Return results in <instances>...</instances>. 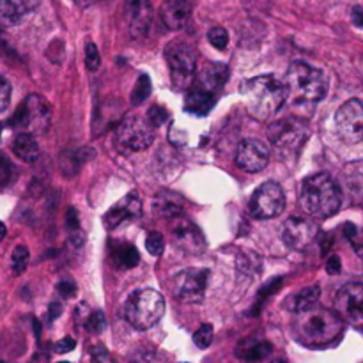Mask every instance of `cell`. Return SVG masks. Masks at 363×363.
I'll list each match as a JSON object with an SVG mask.
<instances>
[{"instance_id":"6da1fadb","label":"cell","mask_w":363,"mask_h":363,"mask_svg":"<svg viewBox=\"0 0 363 363\" xmlns=\"http://www.w3.org/2000/svg\"><path fill=\"white\" fill-rule=\"evenodd\" d=\"M294 337L307 347H325L335 342L344 332V319L335 311L314 305L298 314Z\"/></svg>"},{"instance_id":"7a4b0ae2","label":"cell","mask_w":363,"mask_h":363,"mask_svg":"<svg viewBox=\"0 0 363 363\" xmlns=\"http://www.w3.org/2000/svg\"><path fill=\"white\" fill-rule=\"evenodd\" d=\"M247 108L252 117L266 121L275 116L287 101V87L275 74H262L250 78L241 85Z\"/></svg>"},{"instance_id":"3957f363","label":"cell","mask_w":363,"mask_h":363,"mask_svg":"<svg viewBox=\"0 0 363 363\" xmlns=\"http://www.w3.org/2000/svg\"><path fill=\"white\" fill-rule=\"evenodd\" d=\"M342 202V190L330 174H314L301 184L300 204L305 213L325 220L335 215Z\"/></svg>"},{"instance_id":"277c9868","label":"cell","mask_w":363,"mask_h":363,"mask_svg":"<svg viewBox=\"0 0 363 363\" xmlns=\"http://www.w3.org/2000/svg\"><path fill=\"white\" fill-rule=\"evenodd\" d=\"M287 99L294 106H308L321 101L328 92V80L325 73L307 62L291 64L286 77Z\"/></svg>"},{"instance_id":"5b68a950","label":"cell","mask_w":363,"mask_h":363,"mask_svg":"<svg viewBox=\"0 0 363 363\" xmlns=\"http://www.w3.org/2000/svg\"><path fill=\"white\" fill-rule=\"evenodd\" d=\"M123 312L135 330H149L165 314V298L155 289L135 291L124 303Z\"/></svg>"},{"instance_id":"8992f818","label":"cell","mask_w":363,"mask_h":363,"mask_svg":"<svg viewBox=\"0 0 363 363\" xmlns=\"http://www.w3.org/2000/svg\"><path fill=\"white\" fill-rule=\"evenodd\" d=\"M268 137L280 155L293 156L298 155L308 140V126L303 119L287 117L269 124Z\"/></svg>"},{"instance_id":"52a82bcc","label":"cell","mask_w":363,"mask_h":363,"mask_svg":"<svg viewBox=\"0 0 363 363\" xmlns=\"http://www.w3.org/2000/svg\"><path fill=\"white\" fill-rule=\"evenodd\" d=\"M155 140V128L140 116H130L117 126L113 144L123 155L147 149Z\"/></svg>"},{"instance_id":"ba28073f","label":"cell","mask_w":363,"mask_h":363,"mask_svg":"<svg viewBox=\"0 0 363 363\" xmlns=\"http://www.w3.org/2000/svg\"><path fill=\"white\" fill-rule=\"evenodd\" d=\"M165 59L176 89H188L194 84L197 69V53L188 43L172 41L165 46Z\"/></svg>"},{"instance_id":"9c48e42d","label":"cell","mask_w":363,"mask_h":363,"mask_svg":"<svg viewBox=\"0 0 363 363\" xmlns=\"http://www.w3.org/2000/svg\"><path fill=\"white\" fill-rule=\"evenodd\" d=\"M50 121H52V106L48 105V101L41 96L30 94L14 113L11 126L20 128L21 131H28L32 135H39L48 130Z\"/></svg>"},{"instance_id":"30bf717a","label":"cell","mask_w":363,"mask_h":363,"mask_svg":"<svg viewBox=\"0 0 363 363\" xmlns=\"http://www.w3.org/2000/svg\"><path fill=\"white\" fill-rule=\"evenodd\" d=\"M286 208V195L275 181L262 183L248 202V211L257 220H269L279 216Z\"/></svg>"},{"instance_id":"8fae6325","label":"cell","mask_w":363,"mask_h":363,"mask_svg":"<svg viewBox=\"0 0 363 363\" xmlns=\"http://www.w3.org/2000/svg\"><path fill=\"white\" fill-rule=\"evenodd\" d=\"M335 128L346 144H360L363 138V105L360 99H350L335 113Z\"/></svg>"},{"instance_id":"7c38bea8","label":"cell","mask_w":363,"mask_h":363,"mask_svg":"<svg viewBox=\"0 0 363 363\" xmlns=\"http://www.w3.org/2000/svg\"><path fill=\"white\" fill-rule=\"evenodd\" d=\"M209 272L204 268H190L174 277V294L184 303H199L204 300Z\"/></svg>"},{"instance_id":"4fadbf2b","label":"cell","mask_w":363,"mask_h":363,"mask_svg":"<svg viewBox=\"0 0 363 363\" xmlns=\"http://www.w3.org/2000/svg\"><path fill=\"white\" fill-rule=\"evenodd\" d=\"M335 312L351 325L360 328L363 321V286L360 282L346 284L335 296Z\"/></svg>"},{"instance_id":"5bb4252c","label":"cell","mask_w":363,"mask_h":363,"mask_svg":"<svg viewBox=\"0 0 363 363\" xmlns=\"http://www.w3.org/2000/svg\"><path fill=\"white\" fill-rule=\"evenodd\" d=\"M319 236V227L307 218H289L284 223L282 240L289 248L305 252Z\"/></svg>"},{"instance_id":"9a60e30c","label":"cell","mask_w":363,"mask_h":363,"mask_svg":"<svg viewBox=\"0 0 363 363\" xmlns=\"http://www.w3.org/2000/svg\"><path fill=\"white\" fill-rule=\"evenodd\" d=\"M269 162V149L259 138H247L238 145L236 165L245 172H261Z\"/></svg>"},{"instance_id":"2e32d148","label":"cell","mask_w":363,"mask_h":363,"mask_svg":"<svg viewBox=\"0 0 363 363\" xmlns=\"http://www.w3.org/2000/svg\"><path fill=\"white\" fill-rule=\"evenodd\" d=\"M174 241L177 247L183 248L188 254H202L206 250V240L201 229L191 220L176 216V225L172 227Z\"/></svg>"},{"instance_id":"e0dca14e","label":"cell","mask_w":363,"mask_h":363,"mask_svg":"<svg viewBox=\"0 0 363 363\" xmlns=\"http://www.w3.org/2000/svg\"><path fill=\"white\" fill-rule=\"evenodd\" d=\"M142 216V201L137 197V194H128L123 201L117 202L116 206L108 209L105 215V227L108 230L117 229L121 223L128 220H137Z\"/></svg>"},{"instance_id":"ac0fdd59","label":"cell","mask_w":363,"mask_h":363,"mask_svg":"<svg viewBox=\"0 0 363 363\" xmlns=\"http://www.w3.org/2000/svg\"><path fill=\"white\" fill-rule=\"evenodd\" d=\"M160 18L170 30H183L191 21L190 0H163L160 7Z\"/></svg>"},{"instance_id":"d6986e66","label":"cell","mask_w":363,"mask_h":363,"mask_svg":"<svg viewBox=\"0 0 363 363\" xmlns=\"http://www.w3.org/2000/svg\"><path fill=\"white\" fill-rule=\"evenodd\" d=\"M229 80V67L223 62H208L201 71H199L197 78H194V87L202 89L206 92L216 94L222 91L223 85Z\"/></svg>"},{"instance_id":"ffe728a7","label":"cell","mask_w":363,"mask_h":363,"mask_svg":"<svg viewBox=\"0 0 363 363\" xmlns=\"http://www.w3.org/2000/svg\"><path fill=\"white\" fill-rule=\"evenodd\" d=\"M128 14H130V30L133 38H142L147 34L152 20V6L149 0H128Z\"/></svg>"},{"instance_id":"44dd1931","label":"cell","mask_w":363,"mask_h":363,"mask_svg":"<svg viewBox=\"0 0 363 363\" xmlns=\"http://www.w3.org/2000/svg\"><path fill=\"white\" fill-rule=\"evenodd\" d=\"M188 89H190V91H188L186 98H184V110L197 117L208 116L213 110V106H215L216 94L202 91V89L194 87V85H190Z\"/></svg>"},{"instance_id":"7402d4cb","label":"cell","mask_w":363,"mask_h":363,"mask_svg":"<svg viewBox=\"0 0 363 363\" xmlns=\"http://www.w3.org/2000/svg\"><path fill=\"white\" fill-rule=\"evenodd\" d=\"M273 346L268 342V340H259V339H247L238 346V357L241 360H247V362H261L266 360V358L272 354Z\"/></svg>"},{"instance_id":"603a6c76","label":"cell","mask_w":363,"mask_h":363,"mask_svg":"<svg viewBox=\"0 0 363 363\" xmlns=\"http://www.w3.org/2000/svg\"><path fill=\"white\" fill-rule=\"evenodd\" d=\"M155 211L163 218H176L183 215V199L174 191H162L155 199Z\"/></svg>"},{"instance_id":"cb8c5ba5","label":"cell","mask_w":363,"mask_h":363,"mask_svg":"<svg viewBox=\"0 0 363 363\" xmlns=\"http://www.w3.org/2000/svg\"><path fill=\"white\" fill-rule=\"evenodd\" d=\"M13 152L20 160L27 163H34L39 158V144L34 135L28 131H21L13 140Z\"/></svg>"},{"instance_id":"d4e9b609","label":"cell","mask_w":363,"mask_h":363,"mask_svg":"<svg viewBox=\"0 0 363 363\" xmlns=\"http://www.w3.org/2000/svg\"><path fill=\"white\" fill-rule=\"evenodd\" d=\"M319 296H321V289L318 286H311V287H305V289L298 291L296 294L287 298L286 305L291 312L294 314H300V312L307 311V308L314 307L318 305Z\"/></svg>"},{"instance_id":"484cf974","label":"cell","mask_w":363,"mask_h":363,"mask_svg":"<svg viewBox=\"0 0 363 363\" xmlns=\"http://www.w3.org/2000/svg\"><path fill=\"white\" fill-rule=\"evenodd\" d=\"M25 0H0V23L16 25L27 14Z\"/></svg>"},{"instance_id":"4316f807","label":"cell","mask_w":363,"mask_h":363,"mask_svg":"<svg viewBox=\"0 0 363 363\" xmlns=\"http://www.w3.org/2000/svg\"><path fill=\"white\" fill-rule=\"evenodd\" d=\"M112 257L123 268H135L138 264V261H140V255H138L137 248L131 243H126V241L112 245Z\"/></svg>"},{"instance_id":"83f0119b","label":"cell","mask_w":363,"mask_h":363,"mask_svg":"<svg viewBox=\"0 0 363 363\" xmlns=\"http://www.w3.org/2000/svg\"><path fill=\"white\" fill-rule=\"evenodd\" d=\"M236 268L247 277H257L262 269V259L254 252H241L236 259Z\"/></svg>"},{"instance_id":"f1b7e54d","label":"cell","mask_w":363,"mask_h":363,"mask_svg":"<svg viewBox=\"0 0 363 363\" xmlns=\"http://www.w3.org/2000/svg\"><path fill=\"white\" fill-rule=\"evenodd\" d=\"M151 91L152 87H151V80H149V77L147 74H140V78H138L137 84H135L133 92H131V105L135 106L142 105V103L149 98Z\"/></svg>"},{"instance_id":"f546056e","label":"cell","mask_w":363,"mask_h":363,"mask_svg":"<svg viewBox=\"0 0 363 363\" xmlns=\"http://www.w3.org/2000/svg\"><path fill=\"white\" fill-rule=\"evenodd\" d=\"M28 261H30V254H28V248L20 245L13 250V255H11V268L16 275H21V273L27 269Z\"/></svg>"},{"instance_id":"4dcf8cb0","label":"cell","mask_w":363,"mask_h":363,"mask_svg":"<svg viewBox=\"0 0 363 363\" xmlns=\"http://www.w3.org/2000/svg\"><path fill=\"white\" fill-rule=\"evenodd\" d=\"M84 325H85V328H87L91 333H101L103 330H105V326H106L105 314H103L101 311L89 312V315L85 318Z\"/></svg>"},{"instance_id":"1f68e13d","label":"cell","mask_w":363,"mask_h":363,"mask_svg":"<svg viewBox=\"0 0 363 363\" xmlns=\"http://www.w3.org/2000/svg\"><path fill=\"white\" fill-rule=\"evenodd\" d=\"M14 177H16V169H14L13 163L9 162V158L0 152V188L7 186Z\"/></svg>"},{"instance_id":"d6a6232c","label":"cell","mask_w":363,"mask_h":363,"mask_svg":"<svg viewBox=\"0 0 363 363\" xmlns=\"http://www.w3.org/2000/svg\"><path fill=\"white\" fill-rule=\"evenodd\" d=\"M213 335H215V332H213V326L211 325H202L201 328H199L197 332L194 333L195 346H197L199 350H206V347L211 346Z\"/></svg>"},{"instance_id":"836d02e7","label":"cell","mask_w":363,"mask_h":363,"mask_svg":"<svg viewBox=\"0 0 363 363\" xmlns=\"http://www.w3.org/2000/svg\"><path fill=\"white\" fill-rule=\"evenodd\" d=\"M208 41L215 46L216 50H225L229 45V32L223 27H215L209 30Z\"/></svg>"},{"instance_id":"e575fe53","label":"cell","mask_w":363,"mask_h":363,"mask_svg":"<svg viewBox=\"0 0 363 363\" xmlns=\"http://www.w3.org/2000/svg\"><path fill=\"white\" fill-rule=\"evenodd\" d=\"M145 248L151 255L158 257L163 254V248H165V240L160 233H149L147 240H145Z\"/></svg>"},{"instance_id":"d590c367","label":"cell","mask_w":363,"mask_h":363,"mask_svg":"<svg viewBox=\"0 0 363 363\" xmlns=\"http://www.w3.org/2000/svg\"><path fill=\"white\" fill-rule=\"evenodd\" d=\"M167 119H169V113H167V110L163 108V106L155 105L149 108L147 119L145 121H147L152 128H158V126H162V124H165Z\"/></svg>"},{"instance_id":"8d00e7d4","label":"cell","mask_w":363,"mask_h":363,"mask_svg":"<svg viewBox=\"0 0 363 363\" xmlns=\"http://www.w3.org/2000/svg\"><path fill=\"white\" fill-rule=\"evenodd\" d=\"M99 64H101V57H99L98 46L94 43H87V46H85V66L89 71H96Z\"/></svg>"},{"instance_id":"74e56055","label":"cell","mask_w":363,"mask_h":363,"mask_svg":"<svg viewBox=\"0 0 363 363\" xmlns=\"http://www.w3.org/2000/svg\"><path fill=\"white\" fill-rule=\"evenodd\" d=\"M11 103V84L7 78L0 77V113L9 108Z\"/></svg>"},{"instance_id":"f35d334b","label":"cell","mask_w":363,"mask_h":363,"mask_svg":"<svg viewBox=\"0 0 363 363\" xmlns=\"http://www.w3.org/2000/svg\"><path fill=\"white\" fill-rule=\"evenodd\" d=\"M342 230H344V236L347 238V240L351 241V243L354 245V250L358 252V254H360V243H358V240H360V230H358V227L354 225V223H351V222H347V223H344V227H342Z\"/></svg>"},{"instance_id":"ab89813d","label":"cell","mask_w":363,"mask_h":363,"mask_svg":"<svg viewBox=\"0 0 363 363\" xmlns=\"http://www.w3.org/2000/svg\"><path fill=\"white\" fill-rule=\"evenodd\" d=\"M57 291H59L64 298H73L74 294H77V284L71 279H64L62 282L57 286Z\"/></svg>"},{"instance_id":"60d3db41","label":"cell","mask_w":363,"mask_h":363,"mask_svg":"<svg viewBox=\"0 0 363 363\" xmlns=\"http://www.w3.org/2000/svg\"><path fill=\"white\" fill-rule=\"evenodd\" d=\"M66 227L71 230V233H74V230L80 229V216H78L77 209L74 208H69L66 213Z\"/></svg>"},{"instance_id":"b9f144b4","label":"cell","mask_w":363,"mask_h":363,"mask_svg":"<svg viewBox=\"0 0 363 363\" xmlns=\"http://www.w3.org/2000/svg\"><path fill=\"white\" fill-rule=\"evenodd\" d=\"M74 347H77V342H74L73 337H64V339H60L59 342H55V351L57 353H69V351H73Z\"/></svg>"},{"instance_id":"7bdbcfd3","label":"cell","mask_w":363,"mask_h":363,"mask_svg":"<svg viewBox=\"0 0 363 363\" xmlns=\"http://www.w3.org/2000/svg\"><path fill=\"white\" fill-rule=\"evenodd\" d=\"M340 268H342L340 257L339 255H332V257L328 259V264H326V272H328L330 275H337V273H340Z\"/></svg>"},{"instance_id":"ee69618b","label":"cell","mask_w":363,"mask_h":363,"mask_svg":"<svg viewBox=\"0 0 363 363\" xmlns=\"http://www.w3.org/2000/svg\"><path fill=\"white\" fill-rule=\"evenodd\" d=\"M353 21H354V25H357L358 28L362 27L363 25V11H362V6H354L353 7Z\"/></svg>"},{"instance_id":"f6af8a7d","label":"cell","mask_w":363,"mask_h":363,"mask_svg":"<svg viewBox=\"0 0 363 363\" xmlns=\"http://www.w3.org/2000/svg\"><path fill=\"white\" fill-rule=\"evenodd\" d=\"M92 358H94V360L106 362V360H108V354H106L105 347L99 346V347H96V351H92Z\"/></svg>"},{"instance_id":"bcb514c9","label":"cell","mask_w":363,"mask_h":363,"mask_svg":"<svg viewBox=\"0 0 363 363\" xmlns=\"http://www.w3.org/2000/svg\"><path fill=\"white\" fill-rule=\"evenodd\" d=\"M60 312H62V307H60V303H52L50 305V308H48V315H50V319H57L60 315Z\"/></svg>"},{"instance_id":"7dc6e473","label":"cell","mask_w":363,"mask_h":363,"mask_svg":"<svg viewBox=\"0 0 363 363\" xmlns=\"http://www.w3.org/2000/svg\"><path fill=\"white\" fill-rule=\"evenodd\" d=\"M74 4H77L78 7H87V6H91V4H94L96 0H73Z\"/></svg>"},{"instance_id":"c3c4849f","label":"cell","mask_w":363,"mask_h":363,"mask_svg":"<svg viewBox=\"0 0 363 363\" xmlns=\"http://www.w3.org/2000/svg\"><path fill=\"white\" fill-rule=\"evenodd\" d=\"M6 234H7V229H6V225H4V223L0 222V241H2L4 238H6Z\"/></svg>"}]
</instances>
